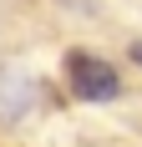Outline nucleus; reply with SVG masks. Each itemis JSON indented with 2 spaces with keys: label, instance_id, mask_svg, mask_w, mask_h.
I'll return each mask as SVG.
<instances>
[{
  "label": "nucleus",
  "instance_id": "obj_1",
  "mask_svg": "<svg viewBox=\"0 0 142 147\" xmlns=\"http://www.w3.org/2000/svg\"><path fill=\"white\" fill-rule=\"evenodd\" d=\"M66 76H71V91H76L81 102H112L117 91H122L117 71L101 56H86V51H71L66 56Z\"/></svg>",
  "mask_w": 142,
  "mask_h": 147
},
{
  "label": "nucleus",
  "instance_id": "obj_2",
  "mask_svg": "<svg viewBox=\"0 0 142 147\" xmlns=\"http://www.w3.org/2000/svg\"><path fill=\"white\" fill-rule=\"evenodd\" d=\"M127 56H132V61L142 66V41H132V46H127Z\"/></svg>",
  "mask_w": 142,
  "mask_h": 147
}]
</instances>
